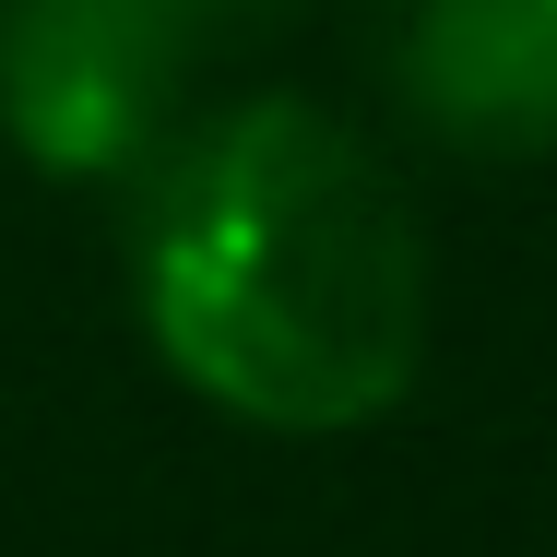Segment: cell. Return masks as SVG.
<instances>
[{"label":"cell","instance_id":"7a4b0ae2","mask_svg":"<svg viewBox=\"0 0 557 557\" xmlns=\"http://www.w3.org/2000/svg\"><path fill=\"white\" fill-rule=\"evenodd\" d=\"M190 60L154 0H0V131L48 178H131L178 131Z\"/></svg>","mask_w":557,"mask_h":557},{"label":"cell","instance_id":"3957f363","mask_svg":"<svg viewBox=\"0 0 557 557\" xmlns=\"http://www.w3.org/2000/svg\"><path fill=\"white\" fill-rule=\"evenodd\" d=\"M380 84L450 154H557V0H368Z\"/></svg>","mask_w":557,"mask_h":557},{"label":"cell","instance_id":"277c9868","mask_svg":"<svg viewBox=\"0 0 557 557\" xmlns=\"http://www.w3.org/2000/svg\"><path fill=\"white\" fill-rule=\"evenodd\" d=\"M154 12H166V24H178V36H190V48L214 60V48H237V36H261V24H285L297 0H154Z\"/></svg>","mask_w":557,"mask_h":557},{"label":"cell","instance_id":"6da1fadb","mask_svg":"<svg viewBox=\"0 0 557 557\" xmlns=\"http://www.w3.org/2000/svg\"><path fill=\"white\" fill-rule=\"evenodd\" d=\"M131 178V297L202 404L297 440L404 404L428 356V237L333 108H214L202 131H166Z\"/></svg>","mask_w":557,"mask_h":557}]
</instances>
